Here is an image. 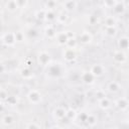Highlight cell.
Listing matches in <instances>:
<instances>
[{
    "label": "cell",
    "mask_w": 129,
    "mask_h": 129,
    "mask_svg": "<svg viewBox=\"0 0 129 129\" xmlns=\"http://www.w3.org/2000/svg\"><path fill=\"white\" fill-rule=\"evenodd\" d=\"M27 98H28L29 102L32 103V104H37V103H39V102L41 101V95H40V93H39L38 91H36V90H31V91L28 93Z\"/></svg>",
    "instance_id": "1"
},
{
    "label": "cell",
    "mask_w": 129,
    "mask_h": 129,
    "mask_svg": "<svg viewBox=\"0 0 129 129\" xmlns=\"http://www.w3.org/2000/svg\"><path fill=\"white\" fill-rule=\"evenodd\" d=\"M90 73L94 76V77H101L104 74V67L101 63H95L91 67Z\"/></svg>",
    "instance_id": "2"
},
{
    "label": "cell",
    "mask_w": 129,
    "mask_h": 129,
    "mask_svg": "<svg viewBox=\"0 0 129 129\" xmlns=\"http://www.w3.org/2000/svg\"><path fill=\"white\" fill-rule=\"evenodd\" d=\"M2 40H3V42H4L6 45H8V46L13 45V44L15 43V36H14V33H13V32H7V33H5V34L3 35Z\"/></svg>",
    "instance_id": "3"
},
{
    "label": "cell",
    "mask_w": 129,
    "mask_h": 129,
    "mask_svg": "<svg viewBox=\"0 0 129 129\" xmlns=\"http://www.w3.org/2000/svg\"><path fill=\"white\" fill-rule=\"evenodd\" d=\"M50 60V55L46 51H41L38 54V62L42 66H46Z\"/></svg>",
    "instance_id": "4"
},
{
    "label": "cell",
    "mask_w": 129,
    "mask_h": 129,
    "mask_svg": "<svg viewBox=\"0 0 129 129\" xmlns=\"http://www.w3.org/2000/svg\"><path fill=\"white\" fill-rule=\"evenodd\" d=\"M63 58L67 61H72L73 59H75L76 58V52H75V50L72 49V48H67L63 51Z\"/></svg>",
    "instance_id": "5"
},
{
    "label": "cell",
    "mask_w": 129,
    "mask_h": 129,
    "mask_svg": "<svg viewBox=\"0 0 129 129\" xmlns=\"http://www.w3.org/2000/svg\"><path fill=\"white\" fill-rule=\"evenodd\" d=\"M81 78H82V81H83L85 84L90 85V84H92V83L94 82V78H95V77H94L90 72H84V73L82 74Z\"/></svg>",
    "instance_id": "6"
},
{
    "label": "cell",
    "mask_w": 129,
    "mask_h": 129,
    "mask_svg": "<svg viewBox=\"0 0 129 129\" xmlns=\"http://www.w3.org/2000/svg\"><path fill=\"white\" fill-rule=\"evenodd\" d=\"M112 8H113V10H114V12L116 14H121L125 10V3L123 1H121V2L120 1H116L115 5Z\"/></svg>",
    "instance_id": "7"
},
{
    "label": "cell",
    "mask_w": 129,
    "mask_h": 129,
    "mask_svg": "<svg viewBox=\"0 0 129 129\" xmlns=\"http://www.w3.org/2000/svg\"><path fill=\"white\" fill-rule=\"evenodd\" d=\"M66 113H67V110L64 108H62V107H56L54 109V112H53L54 117L56 119H58V120L63 119L66 117Z\"/></svg>",
    "instance_id": "8"
},
{
    "label": "cell",
    "mask_w": 129,
    "mask_h": 129,
    "mask_svg": "<svg viewBox=\"0 0 129 129\" xmlns=\"http://www.w3.org/2000/svg\"><path fill=\"white\" fill-rule=\"evenodd\" d=\"M116 107L117 108H119L120 110H125V109H127V107H128V101H127V99L126 98H119L117 101H116Z\"/></svg>",
    "instance_id": "9"
},
{
    "label": "cell",
    "mask_w": 129,
    "mask_h": 129,
    "mask_svg": "<svg viewBox=\"0 0 129 129\" xmlns=\"http://www.w3.org/2000/svg\"><path fill=\"white\" fill-rule=\"evenodd\" d=\"M56 40H57V42H58L59 44H66L67 41L69 40L68 35H67V32H64V31L58 32V33L56 34Z\"/></svg>",
    "instance_id": "10"
},
{
    "label": "cell",
    "mask_w": 129,
    "mask_h": 129,
    "mask_svg": "<svg viewBox=\"0 0 129 129\" xmlns=\"http://www.w3.org/2000/svg\"><path fill=\"white\" fill-rule=\"evenodd\" d=\"M80 40H81V42H83V43H89V42H91V40H92V35H91V33L90 32H88V31H84V32H82L81 34H80Z\"/></svg>",
    "instance_id": "11"
},
{
    "label": "cell",
    "mask_w": 129,
    "mask_h": 129,
    "mask_svg": "<svg viewBox=\"0 0 129 129\" xmlns=\"http://www.w3.org/2000/svg\"><path fill=\"white\" fill-rule=\"evenodd\" d=\"M114 60L118 63H121V62H124L125 59H126V56H125V53H123L121 50L120 51H116L114 53V56H113Z\"/></svg>",
    "instance_id": "12"
},
{
    "label": "cell",
    "mask_w": 129,
    "mask_h": 129,
    "mask_svg": "<svg viewBox=\"0 0 129 129\" xmlns=\"http://www.w3.org/2000/svg\"><path fill=\"white\" fill-rule=\"evenodd\" d=\"M63 8L66 9V10H68V11H71V10H74L76 7H77V5H78V3L76 2V1H74V0H69V1H66V2H63Z\"/></svg>",
    "instance_id": "13"
},
{
    "label": "cell",
    "mask_w": 129,
    "mask_h": 129,
    "mask_svg": "<svg viewBox=\"0 0 129 129\" xmlns=\"http://www.w3.org/2000/svg\"><path fill=\"white\" fill-rule=\"evenodd\" d=\"M99 106H100V108H102L103 110H106V109L110 108L111 102H110V100H109L107 97H104L103 99L99 100Z\"/></svg>",
    "instance_id": "14"
},
{
    "label": "cell",
    "mask_w": 129,
    "mask_h": 129,
    "mask_svg": "<svg viewBox=\"0 0 129 129\" xmlns=\"http://www.w3.org/2000/svg\"><path fill=\"white\" fill-rule=\"evenodd\" d=\"M119 89H120V85H119V83H117L115 81H112L108 84V90L111 93H116L119 91Z\"/></svg>",
    "instance_id": "15"
},
{
    "label": "cell",
    "mask_w": 129,
    "mask_h": 129,
    "mask_svg": "<svg viewBox=\"0 0 129 129\" xmlns=\"http://www.w3.org/2000/svg\"><path fill=\"white\" fill-rule=\"evenodd\" d=\"M116 24V19L113 16H107L104 20V25L106 27H114Z\"/></svg>",
    "instance_id": "16"
},
{
    "label": "cell",
    "mask_w": 129,
    "mask_h": 129,
    "mask_svg": "<svg viewBox=\"0 0 129 129\" xmlns=\"http://www.w3.org/2000/svg\"><path fill=\"white\" fill-rule=\"evenodd\" d=\"M45 35L48 37V38H52L56 35V31L55 29L53 28V26L51 25H48L46 28H45Z\"/></svg>",
    "instance_id": "17"
},
{
    "label": "cell",
    "mask_w": 129,
    "mask_h": 129,
    "mask_svg": "<svg viewBox=\"0 0 129 129\" xmlns=\"http://www.w3.org/2000/svg\"><path fill=\"white\" fill-rule=\"evenodd\" d=\"M2 122L4 125H11L14 122V117L12 114H6L2 118Z\"/></svg>",
    "instance_id": "18"
},
{
    "label": "cell",
    "mask_w": 129,
    "mask_h": 129,
    "mask_svg": "<svg viewBox=\"0 0 129 129\" xmlns=\"http://www.w3.org/2000/svg\"><path fill=\"white\" fill-rule=\"evenodd\" d=\"M6 8H7L10 12H14V11H16V10H17V8H18L16 1H15V0L8 1V2L6 3Z\"/></svg>",
    "instance_id": "19"
},
{
    "label": "cell",
    "mask_w": 129,
    "mask_h": 129,
    "mask_svg": "<svg viewBox=\"0 0 129 129\" xmlns=\"http://www.w3.org/2000/svg\"><path fill=\"white\" fill-rule=\"evenodd\" d=\"M86 122H87L90 126H94V125L97 123V118H96L95 115H93V114H89V115H87Z\"/></svg>",
    "instance_id": "20"
},
{
    "label": "cell",
    "mask_w": 129,
    "mask_h": 129,
    "mask_svg": "<svg viewBox=\"0 0 129 129\" xmlns=\"http://www.w3.org/2000/svg\"><path fill=\"white\" fill-rule=\"evenodd\" d=\"M119 46L122 49H127L128 48V38L127 37H122L119 39Z\"/></svg>",
    "instance_id": "21"
},
{
    "label": "cell",
    "mask_w": 129,
    "mask_h": 129,
    "mask_svg": "<svg viewBox=\"0 0 129 129\" xmlns=\"http://www.w3.org/2000/svg\"><path fill=\"white\" fill-rule=\"evenodd\" d=\"M68 18H69V16H68L66 13H60V14H58V16L56 17V20H57V22H58V23L63 24V23H66V22H67Z\"/></svg>",
    "instance_id": "22"
},
{
    "label": "cell",
    "mask_w": 129,
    "mask_h": 129,
    "mask_svg": "<svg viewBox=\"0 0 129 129\" xmlns=\"http://www.w3.org/2000/svg\"><path fill=\"white\" fill-rule=\"evenodd\" d=\"M46 20L50 21V20H53L55 18V14L52 10H45V17H44Z\"/></svg>",
    "instance_id": "23"
},
{
    "label": "cell",
    "mask_w": 129,
    "mask_h": 129,
    "mask_svg": "<svg viewBox=\"0 0 129 129\" xmlns=\"http://www.w3.org/2000/svg\"><path fill=\"white\" fill-rule=\"evenodd\" d=\"M5 102H6L8 105L13 106V105H16L17 99H16V97H14V96H8V98L5 100Z\"/></svg>",
    "instance_id": "24"
},
{
    "label": "cell",
    "mask_w": 129,
    "mask_h": 129,
    "mask_svg": "<svg viewBox=\"0 0 129 129\" xmlns=\"http://www.w3.org/2000/svg\"><path fill=\"white\" fill-rule=\"evenodd\" d=\"M106 34L109 36H114L116 34V28L115 27H106Z\"/></svg>",
    "instance_id": "25"
},
{
    "label": "cell",
    "mask_w": 129,
    "mask_h": 129,
    "mask_svg": "<svg viewBox=\"0 0 129 129\" xmlns=\"http://www.w3.org/2000/svg\"><path fill=\"white\" fill-rule=\"evenodd\" d=\"M67 45H68V48H74L76 45H77V41L75 40V38H70L68 41H67V43H66Z\"/></svg>",
    "instance_id": "26"
},
{
    "label": "cell",
    "mask_w": 129,
    "mask_h": 129,
    "mask_svg": "<svg viewBox=\"0 0 129 129\" xmlns=\"http://www.w3.org/2000/svg\"><path fill=\"white\" fill-rule=\"evenodd\" d=\"M14 36H15V41H22L24 39V35L22 32L18 31V32H14Z\"/></svg>",
    "instance_id": "27"
},
{
    "label": "cell",
    "mask_w": 129,
    "mask_h": 129,
    "mask_svg": "<svg viewBox=\"0 0 129 129\" xmlns=\"http://www.w3.org/2000/svg\"><path fill=\"white\" fill-rule=\"evenodd\" d=\"M35 16H36V18H37V19H43V18L45 17V10H44V9L38 10V11L36 12Z\"/></svg>",
    "instance_id": "28"
},
{
    "label": "cell",
    "mask_w": 129,
    "mask_h": 129,
    "mask_svg": "<svg viewBox=\"0 0 129 129\" xmlns=\"http://www.w3.org/2000/svg\"><path fill=\"white\" fill-rule=\"evenodd\" d=\"M95 97L98 99V100H101L105 97V93L103 90H97V92L95 93Z\"/></svg>",
    "instance_id": "29"
},
{
    "label": "cell",
    "mask_w": 129,
    "mask_h": 129,
    "mask_svg": "<svg viewBox=\"0 0 129 129\" xmlns=\"http://www.w3.org/2000/svg\"><path fill=\"white\" fill-rule=\"evenodd\" d=\"M76 115V111L73 110V109H70V110H67V113H66V117H68L69 119H72L74 118Z\"/></svg>",
    "instance_id": "30"
},
{
    "label": "cell",
    "mask_w": 129,
    "mask_h": 129,
    "mask_svg": "<svg viewBox=\"0 0 129 129\" xmlns=\"http://www.w3.org/2000/svg\"><path fill=\"white\" fill-rule=\"evenodd\" d=\"M8 98V94L5 90H0V101H5Z\"/></svg>",
    "instance_id": "31"
},
{
    "label": "cell",
    "mask_w": 129,
    "mask_h": 129,
    "mask_svg": "<svg viewBox=\"0 0 129 129\" xmlns=\"http://www.w3.org/2000/svg\"><path fill=\"white\" fill-rule=\"evenodd\" d=\"M46 5V8H48V10H51V8H54V6L56 5V2L55 1H48L45 3Z\"/></svg>",
    "instance_id": "32"
},
{
    "label": "cell",
    "mask_w": 129,
    "mask_h": 129,
    "mask_svg": "<svg viewBox=\"0 0 129 129\" xmlns=\"http://www.w3.org/2000/svg\"><path fill=\"white\" fill-rule=\"evenodd\" d=\"M26 129H39V127L37 126L36 123L32 122V123H29V124L26 126Z\"/></svg>",
    "instance_id": "33"
},
{
    "label": "cell",
    "mask_w": 129,
    "mask_h": 129,
    "mask_svg": "<svg viewBox=\"0 0 129 129\" xmlns=\"http://www.w3.org/2000/svg\"><path fill=\"white\" fill-rule=\"evenodd\" d=\"M22 76L24 78H28V77L31 76V73H30V71L28 69H24V70H22Z\"/></svg>",
    "instance_id": "34"
},
{
    "label": "cell",
    "mask_w": 129,
    "mask_h": 129,
    "mask_svg": "<svg viewBox=\"0 0 129 129\" xmlns=\"http://www.w3.org/2000/svg\"><path fill=\"white\" fill-rule=\"evenodd\" d=\"M115 3H116V1H106V2H105V5L112 8V7L115 5Z\"/></svg>",
    "instance_id": "35"
},
{
    "label": "cell",
    "mask_w": 129,
    "mask_h": 129,
    "mask_svg": "<svg viewBox=\"0 0 129 129\" xmlns=\"http://www.w3.org/2000/svg\"><path fill=\"white\" fill-rule=\"evenodd\" d=\"M16 3H17L18 8H20L21 6H23V5H25V4H26V1H17V0H16Z\"/></svg>",
    "instance_id": "36"
},
{
    "label": "cell",
    "mask_w": 129,
    "mask_h": 129,
    "mask_svg": "<svg viewBox=\"0 0 129 129\" xmlns=\"http://www.w3.org/2000/svg\"><path fill=\"white\" fill-rule=\"evenodd\" d=\"M89 20H90V23H91V24H94V23L97 21V18H96L95 16H91Z\"/></svg>",
    "instance_id": "37"
},
{
    "label": "cell",
    "mask_w": 129,
    "mask_h": 129,
    "mask_svg": "<svg viewBox=\"0 0 129 129\" xmlns=\"http://www.w3.org/2000/svg\"><path fill=\"white\" fill-rule=\"evenodd\" d=\"M4 111V105L2 102H0V113H2Z\"/></svg>",
    "instance_id": "38"
},
{
    "label": "cell",
    "mask_w": 129,
    "mask_h": 129,
    "mask_svg": "<svg viewBox=\"0 0 129 129\" xmlns=\"http://www.w3.org/2000/svg\"><path fill=\"white\" fill-rule=\"evenodd\" d=\"M4 71H5V67L2 63H0V73H3Z\"/></svg>",
    "instance_id": "39"
},
{
    "label": "cell",
    "mask_w": 129,
    "mask_h": 129,
    "mask_svg": "<svg viewBox=\"0 0 129 129\" xmlns=\"http://www.w3.org/2000/svg\"><path fill=\"white\" fill-rule=\"evenodd\" d=\"M50 129H60V127H58V126H53V127H51Z\"/></svg>",
    "instance_id": "40"
},
{
    "label": "cell",
    "mask_w": 129,
    "mask_h": 129,
    "mask_svg": "<svg viewBox=\"0 0 129 129\" xmlns=\"http://www.w3.org/2000/svg\"><path fill=\"white\" fill-rule=\"evenodd\" d=\"M1 15H2V12H1V10H0V18H1Z\"/></svg>",
    "instance_id": "41"
},
{
    "label": "cell",
    "mask_w": 129,
    "mask_h": 129,
    "mask_svg": "<svg viewBox=\"0 0 129 129\" xmlns=\"http://www.w3.org/2000/svg\"><path fill=\"white\" fill-rule=\"evenodd\" d=\"M0 129H1V125H0Z\"/></svg>",
    "instance_id": "42"
},
{
    "label": "cell",
    "mask_w": 129,
    "mask_h": 129,
    "mask_svg": "<svg viewBox=\"0 0 129 129\" xmlns=\"http://www.w3.org/2000/svg\"><path fill=\"white\" fill-rule=\"evenodd\" d=\"M0 63H1V62H0Z\"/></svg>",
    "instance_id": "43"
}]
</instances>
